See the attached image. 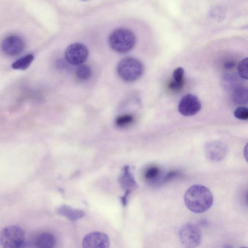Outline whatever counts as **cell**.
Returning <instances> with one entry per match:
<instances>
[{
  "label": "cell",
  "instance_id": "cell-21",
  "mask_svg": "<svg viewBox=\"0 0 248 248\" xmlns=\"http://www.w3.org/2000/svg\"><path fill=\"white\" fill-rule=\"evenodd\" d=\"M234 115L238 119L247 120L248 119V109L245 107H239L234 110Z\"/></svg>",
  "mask_w": 248,
  "mask_h": 248
},
{
  "label": "cell",
  "instance_id": "cell-13",
  "mask_svg": "<svg viewBox=\"0 0 248 248\" xmlns=\"http://www.w3.org/2000/svg\"><path fill=\"white\" fill-rule=\"evenodd\" d=\"M57 212L71 221H75L84 216V213L82 211L73 209L66 205H62L59 207L57 209Z\"/></svg>",
  "mask_w": 248,
  "mask_h": 248
},
{
  "label": "cell",
  "instance_id": "cell-5",
  "mask_svg": "<svg viewBox=\"0 0 248 248\" xmlns=\"http://www.w3.org/2000/svg\"><path fill=\"white\" fill-rule=\"evenodd\" d=\"M179 237L182 244L187 248L198 246L202 240V232L195 224L189 222L183 225L179 231Z\"/></svg>",
  "mask_w": 248,
  "mask_h": 248
},
{
  "label": "cell",
  "instance_id": "cell-9",
  "mask_svg": "<svg viewBox=\"0 0 248 248\" xmlns=\"http://www.w3.org/2000/svg\"><path fill=\"white\" fill-rule=\"evenodd\" d=\"M227 153L225 144L219 141H211L207 143L204 147V154L206 158L212 162H218L223 160Z\"/></svg>",
  "mask_w": 248,
  "mask_h": 248
},
{
  "label": "cell",
  "instance_id": "cell-11",
  "mask_svg": "<svg viewBox=\"0 0 248 248\" xmlns=\"http://www.w3.org/2000/svg\"><path fill=\"white\" fill-rule=\"evenodd\" d=\"M164 176V174H163L160 169L155 166H152L148 168L144 174L145 180L152 184L163 183Z\"/></svg>",
  "mask_w": 248,
  "mask_h": 248
},
{
  "label": "cell",
  "instance_id": "cell-18",
  "mask_svg": "<svg viewBox=\"0 0 248 248\" xmlns=\"http://www.w3.org/2000/svg\"><path fill=\"white\" fill-rule=\"evenodd\" d=\"M134 118L132 115L124 114L118 117L115 120V124L118 127L123 128L133 123Z\"/></svg>",
  "mask_w": 248,
  "mask_h": 248
},
{
  "label": "cell",
  "instance_id": "cell-15",
  "mask_svg": "<svg viewBox=\"0 0 248 248\" xmlns=\"http://www.w3.org/2000/svg\"><path fill=\"white\" fill-rule=\"evenodd\" d=\"M233 102L238 105L247 104L248 103V89L246 87L239 86L236 87L232 93Z\"/></svg>",
  "mask_w": 248,
  "mask_h": 248
},
{
  "label": "cell",
  "instance_id": "cell-16",
  "mask_svg": "<svg viewBox=\"0 0 248 248\" xmlns=\"http://www.w3.org/2000/svg\"><path fill=\"white\" fill-rule=\"evenodd\" d=\"M33 59V55L31 54L26 55L13 62L12 67L16 70H25L30 66Z\"/></svg>",
  "mask_w": 248,
  "mask_h": 248
},
{
  "label": "cell",
  "instance_id": "cell-4",
  "mask_svg": "<svg viewBox=\"0 0 248 248\" xmlns=\"http://www.w3.org/2000/svg\"><path fill=\"white\" fill-rule=\"evenodd\" d=\"M25 244V234L17 225L5 227L0 232V245L5 248H19Z\"/></svg>",
  "mask_w": 248,
  "mask_h": 248
},
{
  "label": "cell",
  "instance_id": "cell-20",
  "mask_svg": "<svg viewBox=\"0 0 248 248\" xmlns=\"http://www.w3.org/2000/svg\"><path fill=\"white\" fill-rule=\"evenodd\" d=\"M184 74L185 71L182 67H177L173 72L172 80L177 83L184 85Z\"/></svg>",
  "mask_w": 248,
  "mask_h": 248
},
{
  "label": "cell",
  "instance_id": "cell-10",
  "mask_svg": "<svg viewBox=\"0 0 248 248\" xmlns=\"http://www.w3.org/2000/svg\"><path fill=\"white\" fill-rule=\"evenodd\" d=\"M109 240L107 234L94 232L86 235L83 239L82 247L85 248H108Z\"/></svg>",
  "mask_w": 248,
  "mask_h": 248
},
{
  "label": "cell",
  "instance_id": "cell-19",
  "mask_svg": "<svg viewBox=\"0 0 248 248\" xmlns=\"http://www.w3.org/2000/svg\"><path fill=\"white\" fill-rule=\"evenodd\" d=\"M237 71L239 76L243 79H248V59L247 58L242 59L239 62Z\"/></svg>",
  "mask_w": 248,
  "mask_h": 248
},
{
  "label": "cell",
  "instance_id": "cell-3",
  "mask_svg": "<svg viewBox=\"0 0 248 248\" xmlns=\"http://www.w3.org/2000/svg\"><path fill=\"white\" fill-rule=\"evenodd\" d=\"M117 71L122 79L132 82L138 79L142 76L144 67L139 60L134 58L127 57L119 62Z\"/></svg>",
  "mask_w": 248,
  "mask_h": 248
},
{
  "label": "cell",
  "instance_id": "cell-22",
  "mask_svg": "<svg viewBox=\"0 0 248 248\" xmlns=\"http://www.w3.org/2000/svg\"><path fill=\"white\" fill-rule=\"evenodd\" d=\"M236 65V63L234 61H226L224 64V67L227 70L232 69Z\"/></svg>",
  "mask_w": 248,
  "mask_h": 248
},
{
  "label": "cell",
  "instance_id": "cell-23",
  "mask_svg": "<svg viewBox=\"0 0 248 248\" xmlns=\"http://www.w3.org/2000/svg\"><path fill=\"white\" fill-rule=\"evenodd\" d=\"M81 0V1H88V0Z\"/></svg>",
  "mask_w": 248,
  "mask_h": 248
},
{
  "label": "cell",
  "instance_id": "cell-14",
  "mask_svg": "<svg viewBox=\"0 0 248 248\" xmlns=\"http://www.w3.org/2000/svg\"><path fill=\"white\" fill-rule=\"evenodd\" d=\"M120 182L124 188L127 189L128 192L137 186L132 175L128 171L127 167L124 168V173L120 178Z\"/></svg>",
  "mask_w": 248,
  "mask_h": 248
},
{
  "label": "cell",
  "instance_id": "cell-8",
  "mask_svg": "<svg viewBox=\"0 0 248 248\" xmlns=\"http://www.w3.org/2000/svg\"><path fill=\"white\" fill-rule=\"evenodd\" d=\"M1 47L5 54L12 57L17 56L23 52L25 43L20 36L10 35L3 40Z\"/></svg>",
  "mask_w": 248,
  "mask_h": 248
},
{
  "label": "cell",
  "instance_id": "cell-2",
  "mask_svg": "<svg viewBox=\"0 0 248 248\" xmlns=\"http://www.w3.org/2000/svg\"><path fill=\"white\" fill-rule=\"evenodd\" d=\"M136 38L130 30L121 28L115 30L109 35L108 43L110 47L120 53L130 51L134 46Z\"/></svg>",
  "mask_w": 248,
  "mask_h": 248
},
{
  "label": "cell",
  "instance_id": "cell-1",
  "mask_svg": "<svg viewBox=\"0 0 248 248\" xmlns=\"http://www.w3.org/2000/svg\"><path fill=\"white\" fill-rule=\"evenodd\" d=\"M214 198L211 191L206 186L195 185L189 187L184 195L186 207L195 213H202L209 209Z\"/></svg>",
  "mask_w": 248,
  "mask_h": 248
},
{
  "label": "cell",
  "instance_id": "cell-17",
  "mask_svg": "<svg viewBox=\"0 0 248 248\" xmlns=\"http://www.w3.org/2000/svg\"><path fill=\"white\" fill-rule=\"evenodd\" d=\"M77 77L82 80L88 79L91 76V70L86 65H80L76 70Z\"/></svg>",
  "mask_w": 248,
  "mask_h": 248
},
{
  "label": "cell",
  "instance_id": "cell-12",
  "mask_svg": "<svg viewBox=\"0 0 248 248\" xmlns=\"http://www.w3.org/2000/svg\"><path fill=\"white\" fill-rule=\"evenodd\" d=\"M35 244L37 248H51L55 247L56 239L52 234L48 232H43L37 236Z\"/></svg>",
  "mask_w": 248,
  "mask_h": 248
},
{
  "label": "cell",
  "instance_id": "cell-7",
  "mask_svg": "<svg viewBox=\"0 0 248 248\" xmlns=\"http://www.w3.org/2000/svg\"><path fill=\"white\" fill-rule=\"evenodd\" d=\"M201 102L198 97L190 93L182 97L178 106L179 112L185 116L196 114L201 110Z\"/></svg>",
  "mask_w": 248,
  "mask_h": 248
},
{
  "label": "cell",
  "instance_id": "cell-6",
  "mask_svg": "<svg viewBox=\"0 0 248 248\" xmlns=\"http://www.w3.org/2000/svg\"><path fill=\"white\" fill-rule=\"evenodd\" d=\"M89 52L83 44L76 43L69 46L65 51L66 60L73 65H80L87 60Z\"/></svg>",
  "mask_w": 248,
  "mask_h": 248
}]
</instances>
